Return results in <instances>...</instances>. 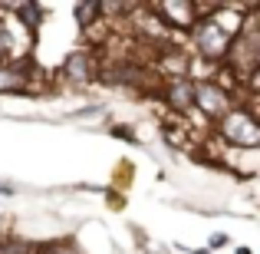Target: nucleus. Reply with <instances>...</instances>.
I'll return each mask as SVG.
<instances>
[{
	"instance_id": "obj_5",
	"label": "nucleus",
	"mask_w": 260,
	"mask_h": 254,
	"mask_svg": "<svg viewBox=\"0 0 260 254\" xmlns=\"http://www.w3.org/2000/svg\"><path fill=\"white\" fill-rule=\"evenodd\" d=\"M168 102H172L175 109H188L191 102H194V86H191L188 79H178L175 76V83L168 86Z\"/></svg>"
},
{
	"instance_id": "obj_7",
	"label": "nucleus",
	"mask_w": 260,
	"mask_h": 254,
	"mask_svg": "<svg viewBox=\"0 0 260 254\" xmlns=\"http://www.w3.org/2000/svg\"><path fill=\"white\" fill-rule=\"evenodd\" d=\"M66 73H73V79H86L89 76V57L86 53H73L70 60H66Z\"/></svg>"
},
{
	"instance_id": "obj_1",
	"label": "nucleus",
	"mask_w": 260,
	"mask_h": 254,
	"mask_svg": "<svg viewBox=\"0 0 260 254\" xmlns=\"http://www.w3.org/2000/svg\"><path fill=\"white\" fill-rule=\"evenodd\" d=\"M221 132L228 135L234 146H247V149H254L257 142H260L257 119L247 112V109H228V112H224V122H221Z\"/></svg>"
},
{
	"instance_id": "obj_8",
	"label": "nucleus",
	"mask_w": 260,
	"mask_h": 254,
	"mask_svg": "<svg viewBox=\"0 0 260 254\" xmlns=\"http://www.w3.org/2000/svg\"><path fill=\"white\" fill-rule=\"evenodd\" d=\"M17 13H20V20H26V26H30V30H37V26L43 23V7H37V4L17 7Z\"/></svg>"
},
{
	"instance_id": "obj_6",
	"label": "nucleus",
	"mask_w": 260,
	"mask_h": 254,
	"mask_svg": "<svg viewBox=\"0 0 260 254\" xmlns=\"http://www.w3.org/2000/svg\"><path fill=\"white\" fill-rule=\"evenodd\" d=\"M76 20H79V26H92L95 23V17H102V4H76Z\"/></svg>"
},
{
	"instance_id": "obj_4",
	"label": "nucleus",
	"mask_w": 260,
	"mask_h": 254,
	"mask_svg": "<svg viewBox=\"0 0 260 254\" xmlns=\"http://www.w3.org/2000/svg\"><path fill=\"white\" fill-rule=\"evenodd\" d=\"M26 70L20 63H4L0 66V93H23L26 89Z\"/></svg>"
},
{
	"instance_id": "obj_3",
	"label": "nucleus",
	"mask_w": 260,
	"mask_h": 254,
	"mask_svg": "<svg viewBox=\"0 0 260 254\" xmlns=\"http://www.w3.org/2000/svg\"><path fill=\"white\" fill-rule=\"evenodd\" d=\"M155 13H161L165 17L168 26H181V30H191L194 26V4H155L152 7Z\"/></svg>"
},
{
	"instance_id": "obj_2",
	"label": "nucleus",
	"mask_w": 260,
	"mask_h": 254,
	"mask_svg": "<svg viewBox=\"0 0 260 254\" xmlns=\"http://www.w3.org/2000/svg\"><path fill=\"white\" fill-rule=\"evenodd\" d=\"M194 99L208 109V116H221V112H228V109H231L228 93H224L221 86H214V83H198L194 86Z\"/></svg>"
}]
</instances>
